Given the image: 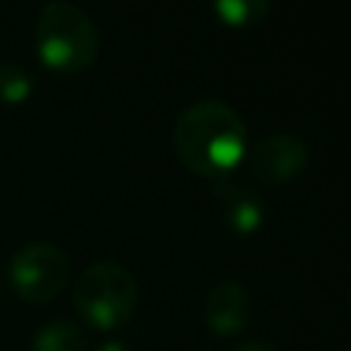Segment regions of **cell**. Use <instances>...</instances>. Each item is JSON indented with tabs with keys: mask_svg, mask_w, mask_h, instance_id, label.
Masks as SVG:
<instances>
[{
	"mask_svg": "<svg viewBox=\"0 0 351 351\" xmlns=\"http://www.w3.org/2000/svg\"><path fill=\"white\" fill-rule=\"evenodd\" d=\"M244 121L233 107L203 99L181 110L173 126V148L195 176L225 178L244 156Z\"/></svg>",
	"mask_w": 351,
	"mask_h": 351,
	"instance_id": "obj_1",
	"label": "cell"
},
{
	"mask_svg": "<svg viewBox=\"0 0 351 351\" xmlns=\"http://www.w3.org/2000/svg\"><path fill=\"white\" fill-rule=\"evenodd\" d=\"M36 49L44 66L77 74L93 66L99 55V30L80 5L52 0L36 19Z\"/></svg>",
	"mask_w": 351,
	"mask_h": 351,
	"instance_id": "obj_2",
	"label": "cell"
},
{
	"mask_svg": "<svg viewBox=\"0 0 351 351\" xmlns=\"http://www.w3.org/2000/svg\"><path fill=\"white\" fill-rule=\"evenodd\" d=\"M74 307L93 329H118L137 307V282L121 263H93L74 282Z\"/></svg>",
	"mask_w": 351,
	"mask_h": 351,
	"instance_id": "obj_3",
	"label": "cell"
},
{
	"mask_svg": "<svg viewBox=\"0 0 351 351\" xmlns=\"http://www.w3.org/2000/svg\"><path fill=\"white\" fill-rule=\"evenodd\" d=\"M69 271L71 266H69L66 252L47 241L22 247L8 263L11 288L16 291L19 299L36 302V304L55 299L66 288Z\"/></svg>",
	"mask_w": 351,
	"mask_h": 351,
	"instance_id": "obj_4",
	"label": "cell"
},
{
	"mask_svg": "<svg viewBox=\"0 0 351 351\" xmlns=\"http://www.w3.org/2000/svg\"><path fill=\"white\" fill-rule=\"evenodd\" d=\"M310 162V148L291 132H274L263 137L250 154V173L266 186H282L302 176Z\"/></svg>",
	"mask_w": 351,
	"mask_h": 351,
	"instance_id": "obj_5",
	"label": "cell"
},
{
	"mask_svg": "<svg viewBox=\"0 0 351 351\" xmlns=\"http://www.w3.org/2000/svg\"><path fill=\"white\" fill-rule=\"evenodd\" d=\"M203 315L206 324L214 335L219 337H233L241 329H247L250 315H252V304H250V293L241 282L236 280H219L208 288L206 302H203Z\"/></svg>",
	"mask_w": 351,
	"mask_h": 351,
	"instance_id": "obj_6",
	"label": "cell"
},
{
	"mask_svg": "<svg viewBox=\"0 0 351 351\" xmlns=\"http://www.w3.org/2000/svg\"><path fill=\"white\" fill-rule=\"evenodd\" d=\"M214 200L233 233L252 236L255 230H261V225L266 219V208H263L261 197L255 192H250L247 186L219 178V181H214Z\"/></svg>",
	"mask_w": 351,
	"mask_h": 351,
	"instance_id": "obj_7",
	"label": "cell"
},
{
	"mask_svg": "<svg viewBox=\"0 0 351 351\" xmlns=\"http://www.w3.org/2000/svg\"><path fill=\"white\" fill-rule=\"evenodd\" d=\"M30 351H85V332L74 321H52L36 332Z\"/></svg>",
	"mask_w": 351,
	"mask_h": 351,
	"instance_id": "obj_8",
	"label": "cell"
},
{
	"mask_svg": "<svg viewBox=\"0 0 351 351\" xmlns=\"http://www.w3.org/2000/svg\"><path fill=\"white\" fill-rule=\"evenodd\" d=\"M271 0H214V14L228 27H252L269 14Z\"/></svg>",
	"mask_w": 351,
	"mask_h": 351,
	"instance_id": "obj_9",
	"label": "cell"
},
{
	"mask_svg": "<svg viewBox=\"0 0 351 351\" xmlns=\"http://www.w3.org/2000/svg\"><path fill=\"white\" fill-rule=\"evenodd\" d=\"M33 74L22 63H0V101L19 104L33 90Z\"/></svg>",
	"mask_w": 351,
	"mask_h": 351,
	"instance_id": "obj_10",
	"label": "cell"
},
{
	"mask_svg": "<svg viewBox=\"0 0 351 351\" xmlns=\"http://www.w3.org/2000/svg\"><path fill=\"white\" fill-rule=\"evenodd\" d=\"M239 351H277L271 343H263V340H250V343H244Z\"/></svg>",
	"mask_w": 351,
	"mask_h": 351,
	"instance_id": "obj_11",
	"label": "cell"
},
{
	"mask_svg": "<svg viewBox=\"0 0 351 351\" xmlns=\"http://www.w3.org/2000/svg\"><path fill=\"white\" fill-rule=\"evenodd\" d=\"M96 351H129L123 343H118V340H107V343H101Z\"/></svg>",
	"mask_w": 351,
	"mask_h": 351,
	"instance_id": "obj_12",
	"label": "cell"
}]
</instances>
